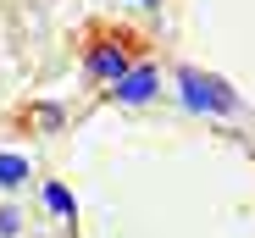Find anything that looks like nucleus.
<instances>
[{
  "label": "nucleus",
  "mask_w": 255,
  "mask_h": 238,
  "mask_svg": "<svg viewBox=\"0 0 255 238\" xmlns=\"http://www.w3.org/2000/svg\"><path fill=\"white\" fill-rule=\"evenodd\" d=\"M22 233V211L17 205H0V238H17Z\"/></svg>",
  "instance_id": "423d86ee"
},
{
  "label": "nucleus",
  "mask_w": 255,
  "mask_h": 238,
  "mask_svg": "<svg viewBox=\"0 0 255 238\" xmlns=\"http://www.w3.org/2000/svg\"><path fill=\"white\" fill-rule=\"evenodd\" d=\"M128 6H144V11H155V6H161V0H128Z\"/></svg>",
  "instance_id": "0eeeda50"
},
{
  "label": "nucleus",
  "mask_w": 255,
  "mask_h": 238,
  "mask_svg": "<svg viewBox=\"0 0 255 238\" xmlns=\"http://www.w3.org/2000/svg\"><path fill=\"white\" fill-rule=\"evenodd\" d=\"M28 177H33V161H28V155H17V150H0V194H17V188H28Z\"/></svg>",
  "instance_id": "20e7f679"
},
{
  "label": "nucleus",
  "mask_w": 255,
  "mask_h": 238,
  "mask_svg": "<svg viewBox=\"0 0 255 238\" xmlns=\"http://www.w3.org/2000/svg\"><path fill=\"white\" fill-rule=\"evenodd\" d=\"M178 100L183 111H200V116H239V94L200 67H178Z\"/></svg>",
  "instance_id": "f257e3e1"
},
{
  "label": "nucleus",
  "mask_w": 255,
  "mask_h": 238,
  "mask_svg": "<svg viewBox=\"0 0 255 238\" xmlns=\"http://www.w3.org/2000/svg\"><path fill=\"white\" fill-rule=\"evenodd\" d=\"M128 67H133V50H128V39H89V50H83V72H89L95 78V83H117V78L128 72Z\"/></svg>",
  "instance_id": "f03ea898"
},
{
  "label": "nucleus",
  "mask_w": 255,
  "mask_h": 238,
  "mask_svg": "<svg viewBox=\"0 0 255 238\" xmlns=\"http://www.w3.org/2000/svg\"><path fill=\"white\" fill-rule=\"evenodd\" d=\"M111 89V100L117 105H150V100H161V67L155 61H133L117 83H106Z\"/></svg>",
  "instance_id": "7ed1b4c3"
},
{
  "label": "nucleus",
  "mask_w": 255,
  "mask_h": 238,
  "mask_svg": "<svg viewBox=\"0 0 255 238\" xmlns=\"http://www.w3.org/2000/svg\"><path fill=\"white\" fill-rule=\"evenodd\" d=\"M45 205H50L56 216H67V222H72V211H78L72 194H67V183H45Z\"/></svg>",
  "instance_id": "39448f33"
}]
</instances>
